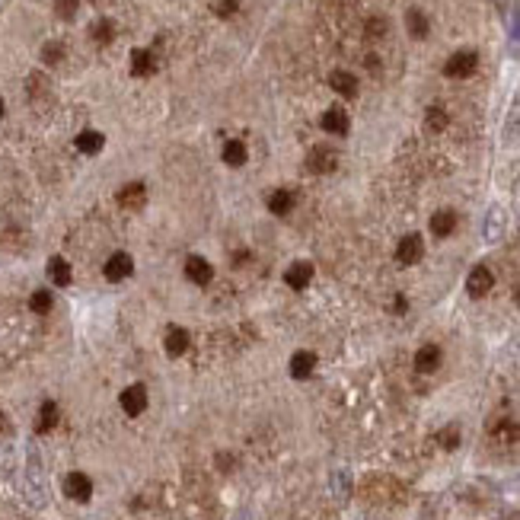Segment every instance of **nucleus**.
Returning a JSON list of instances; mask_svg holds the SVG:
<instances>
[{
  "mask_svg": "<svg viewBox=\"0 0 520 520\" xmlns=\"http://www.w3.org/2000/svg\"><path fill=\"white\" fill-rule=\"evenodd\" d=\"M0 118H4V99H0Z\"/></svg>",
  "mask_w": 520,
  "mask_h": 520,
  "instance_id": "37",
  "label": "nucleus"
},
{
  "mask_svg": "<svg viewBox=\"0 0 520 520\" xmlns=\"http://www.w3.org/2000/svg\"><path fill=\"white\" fill-rule=\"evenodd\" d=\"M186 278L188 281H195V284H211V278H214L211 262L201 259V256H188L186 259Z\"/></svg>",
  "mask_w": 520,
  "mask_h": 520,
  "instance_id": "10",
  "label": "nucleus"
},
{
  "mask_svg": "<svg viewBox=\"0 0 520 520\" xmlns=\"http://www.w3.org/2000/svg\"><path fill=\"white\" fill-rule=\"evenodd\" d=\"M504 227H507V214L504 208L492 205L485 214V224H482V237H485V243H498L501 237H504Z\"/></svg>",
  "mask_w": 520,
  "mask_h": 520,
  "instance_id": "3",
  "label": "nucleus"
},
{
  "mask_svg": "<svg viewBox=\"0 0 520 520\" xmlns=\"http://www.w3.org/2000/svg\"><path fill=\"white\" fill-rule=\"evenodd\" d=\"M517 307H520V288H517Z\"/></svg>",
  "mask_w": 520,
  "mask_h": 520,
  "instance_id": "38",
  "label": "nucleus"
},
{
  "mask_svg": "<svg viewBox=\"0 0 520 520\" xmlns=\"http://www.w3.org/2000/svg\"><path fill=\"white\" fill-rule=\"evenodd\" d=\"M310 278H313V265L310 262H294L288 271H284V281H288V288H294V290L307 288Z\"/></svg>",
  "mask_w": 520,
  "mask_h": 520,
  "instance_id": "15",
  "label": "nucleus"
},
{
  "mask_svg": "<svg viewBox=\"0 0 520 520\" xmlns=\"http://www.w3.org/2000/svg\"><path fill=\"white\" fill-rule=\"evenodd\" d=\"M166 354L169 358H179V354H186L188 351V345H192V335H188V329H182V326H173L166 332Z\"/></svg>",
  "mask_w": 520,
  "mask_h": 520,
  "instance_id": "12",
  "label": "nucleus"
},
{
  "mask_svg": "<svg viewBox=\"0 0 520 520\" xmlns=\"http://www.w3.org/2000/svg\"><path fill=\"white\" fill-rule=\"evenodd\" d=\"M475 67H479V55L475 52H456L447 58V64H443V74L453 80H463L469 77V74H475Z\"/></svg>",
  "mask_w": 520,
  "mask_h": 520,
  "instance_id": "1",
  "label": "nucleus"
},
{
  "mask_svg": "<svg viewBox=\"0 0 520 520\" xmlns=\"http://www.w3.org/2000/svg\"><path fill=\"white\" fill-rule=\"evenodd\" d=\"M437 367H441V348H437V345L418 348V354H415V371H418V373H434Z\"/></svg>",
  "mask_w": 520,
  "mask_h": 520,
  "instance_id": "14",
  "label": "nucleus"
},
{
  "mask_svg": "<svg viewBox=\"0 0 520 520\" xmlns=\"http://www.w3.org/2000/svg\"><path fill=\"white\" fill-rule=\"evenodd\" d=\"M437 441H441V443H443V447H447V450L460 447V428H456V424H450V428H443V431H441V437H437Z\"/></svg>",
  "mask_w": 520,
  "mask_h": 520,
  "instance_id": "34",
  "label": "nucleus"
},
{
  "mask_svg": "<svg viewBox=\"0 0 520 520\" xmlns=\"http://www.w3.org/2000/svg\"><path fill=\"white\" fill-rule=\"evenodd\" d=\"M504 141H520V99L514 103L511 115H507V125H504Z\"/></svg>",
  "mask_w": 520,
  "mask_h": 520,
  "instance_id": "27",
  "label": "nucleus"
},
{
  "mask_svg": "<svg viewBox=\"0 0 520 520\" xmlns=\"http://www.w3.org/2000/svg\"><path fill=\"white\" fill-rule=\"evenodd\" d=\"M118 402H122V409H125V415H141L144 409H147V390H144L141 383H135V386H128V390L122 392V399H118Z\"/></svg>",
  "mask_w": 520,
  "mask_h": 520,
  "instance_id": "6",
  "label": "nucleus"
},
{
  "mask_svg": "<svg viewBox=\"0 0 520 520\" xmlns=\"http://www.w3.org/2000/svg\"><path fill=\"white\" fill-rule=\"evenodd\" d=\"M339 166V154H335L329 144H316L307 154V169L310 173H332Z\"/></svg>",
  "mask_w": 520,
  "mask_h": 520,
  "instance_id": "2",
  "label": "nucleus"
},
{
  "mask_svg": "<svg viewBox=\"0 0 520 520\" xmlns=\"http://www.w3.org/2000/svg\"><path fill=\"white\" fill-rule=\"evenodd\" d=\"M313 371H316V354L313 351H297L294 358H290V377L307 380Z\"/></svg>",
  "mask_w": 520,
  "mask_h": 520,
  "instance_id": "17",
  "label": "nucleus"
},
{
  "mask_svg": "<svg viewBox=\"0 0 520 520\" xmlns=\"http://www.w3.org/2000/svg\"><path fill=\"white\" fill-rule=\"evenodd\" d=\"M511 39L520 45V10H514V23H511Z\"/></svg>",
  "mask_w": 520,
  "mask_h": 520,
  "instance_id": "35",
  "label": "nucleus"
},
{
  "mask_svg": "<svg viewBox=\"0 0 520 520\" xmlns=\"http://www.w3.org/2000/svg\"><path fill=\"white\" fill-rule=\"evenodd\" d=\"M90 35H93V42H99V45H109V42L115 39V23H112V20H96L90 26Z\"/></svg>",
  "mask_w": 520,
  "mask_h": 520,
  "instance_id": "25",
  "label": "nucleus"
},
{
  "mask_svg": "<svg viewBox=\"0 0 520 520\" xmlns=\"http://www.w3.org/2000/svg\"><path fill=\"white\" fill-rule=\"evenodd\" d=\"M55 424H58V405L48 399V402H42V409H39V422H35V428H39V434H45V431H52Z\"/></svg>",
  "mask_w": 520,
  "mask_h": 520,
  "instance_id": "24",
  "label": "nucleus"
},
{
  "mask_svg": "<svg viewBox=\"0 0 520 520\" xmlns=\"http://www.w3.org/2000/svg\"><path fill=\"white\" fill-rule=\"evenodd\" d=\"M453 230H456V214L453 211H437L434 217H431V233H434V237H450Z\"/></svg>",
  "mask_w": 520,
  "mask_h": 520,
  "instance_id": "21",
  "label": "nucleus"
},
{
  "mask_svg": "<svg viewBox=\"0 0 520 520\" xmlns=\"http://www.w3.org/2000/svg\"><path fill=\"white\" fill-rule=\"evenodd\" d=\"M106 144V137L99 135V131H80L77 135V150L80 154H99Z\"/></svg>",
  "mask_w": 520,
  "mask_h": 520,
  "instance_id": "23",
  "label": "nucleus"
},
{
  "mask_svg": "<svg viewBox=\"0 0 520 520\" xmlns=\"http://www.w3.org/2000/svg\"><path fill=\"white\" fill-rule=\"evenodd\" d=\"M405 29H409L412 39H424V35H428V29H431V23H428V16H424L422 10L412 7L409 13H405Z\"/></svg>",
  "mask_w": 520,
  "mask_h": 520,
  "instance_id": "19",
  "label": "nucleus"
},
{
  "mask_svg": "<svg viewBox=\"0 0 520 520\" xmlns=\"http://www.w3.org/2000/svg\"><path fill=\"white\" fill-rule=\"evenodd\" d=\"M237 520H249V514H237Z\"/></svg>",
  "mask_w": 520,
  "mask_h": 520,
  "instance_id": "36",
  "label": "nucleus"
},
{
  "mask_svg": "<svg viewBox=\"0 0 520 520\" xmlns=\"http://www.w3.org/2000/svg\"><path fill=\"white\" fill-rule=\"evenodd\" d=\"M294 192H288V188H275V192L269 195V211L278 214V217H284V214H290V208H294Z\"/></svg>",
  "mask_w": 520,
  "mask_h": 520,
  "instance_id": "18",
  "label": "nucleus"
},
{
  "mask_svg": "<svg viewBox=\"0 0 520 520\" xmlns=\"http://www.w3.org/2000/svg\"><path fill=\"white\" fill-rule=\"evenodd\" d=\"M332 494L339 501H345L351 494V475L348 473H332Z\"/></svg>",
  "mask_w": 520,
  "mask_h": 520,
  "instance_id": "28",
  "label": "nucleus"
},
{
  "mask_svg": "<svg viewBox=\"0 0 520 520\" xmlns=\"http://www.w3.org/2000/svg\"><path fill=\"white\" fill-rule=\"evenodd\" d=\"M211 10L220 16V20H230V16L239 10V0H214Z\"/></svg>",
  "mask_w": 520,
  "mask_h": 520,
  "instance_id": "30",
  "label": "nucleus"
},
{
  "mask_svg": "<svg viewBox=\"0 0 520 520\" xmlns=\"http://www.w3.org/2000/svg\"><path fill=\"white\" fill-rule=\"evenodd\" d=\"M246 157H249V154H246L243 141H227L224 144V163H227V166H233V169L246 166Z\"/></svg>",
  "mask_w": 520,
  "mask_h": 520,
  "instance_id": "22",
  "label": "nucleus"
},
{
  "mask_svg": "<svg viewBox=\"0 0 520 520\" xmlns=\"http://www.w3.org/2000/svg\"><path fill=\"white\" fill-rule=\"evenodd\" d=\"M154 71H157L154 55H150L147 48H135V52H131V74H135V77H150Z\"/></svg>",
  "mask_w": 520,
  "mask_h": 520,
  "instance_id": "16",
  "label": "nucleus"
},
{
  "mask_svg": "<svg viewBox=\"0 0 520 520\" xmlns=\"http://www.w3.org/2000/svg\"><path fill=\"white\" fill-rule=\"evenodd\" d=\"M386 29H390V23L383 16H373V20H367V39H383Z\"/></svg>",
  "mask_w": 520,
  "mask_h": 520,
  "instance_id": "33",
  "label": "nucleus"
},
{
  "mask_svg": "<svg viewBox=\"0 0 520 520\" xmlns=\"http://www.w3.org/2000/svg\"><path fill=\"white\" fill-rule=\"evenodd\" d=\"M329 86H332L339 96H345V99L358 96V77L348 74V71H332V74H329Z\"/></svg>",
  "mask_w": 520,
  "mask_h": 520,
  "instance_id": "13",
  "label": "nucleus"
},
{
  "mask_svg": "<svg viewBox=\"0 0 520 520\" xmlns=\"http://www.w3.org/2000/svg\"><path fill=\"white\" fill-rule=\"evenodd\" d=\"M48 278H52L58 288H67V284H71V265L61 256H52L48 259Z\"/></svg>",
  "mask_w": 520,
  "mask_h": 520,
  "instance_id": "20",
  "label": "nucleus"
},
{
  "mask_svg": "<svg viewBox=\"0 0 520 520\" xmlns=\"http://www.w3.org/2000/svg\"><path fill=\"white\" fill-rule=\"evenodd\" d=\"M64 58V45H61V42H48L45 48H42V61H45V64H58V61Z\"/></svg>",
  "mask_w": 520,
  "mask_h": 520,
  "instance_id": "29",
  "label": "nucleus"
},
{
  "mask_svg": "<svg viewBox=\"0 0 520 520\" xmlns=\"http://www.w3.org/2000/svg\"><path fill=\"white\" fill-rule=\"evenodd\" d=\"M0 428H4V415H0Z\"/></svg>",
  "mask_w": 520,
  "mask_h": 520,
  "instance_id": "39",
  "label": "nucleus"
},
{
  "mask_svg": "<svg viewBox=\"0 0 520 520\" xmlns=\"http://www.w3.org/2000/svg\"><path fill=\"white\" fill-rule=\"evenodd\" d=\"M144 201H147L144 182H128V186L118 192V205H122L125 211H137V208H144Z\"/></svg>",
  "mask_w": 520,
  "mask_h": 520,
  "instance_id": "9",
  "label": "nucleus"
},
{
  "mask_svg": "<svg viewBox=\"0 0 520 520\" xmlns=\"http://www.w3.org/2000/svg\"><path fill=\"white\" fill-rule=\"evenodd\" d=\"M29 307H33V313H48V310H52V294H48V290H35Z\"/></svg>",
  "mask_w": 520,
  "mask_h": 520,
  "instance_id": "31",
  "label": "nucleus"
},
{
  "mask_svg": "<svg viewBox=\"0 0 520 520\" xmlns=\"http://www.w3.org/2000/svg\"><path fill=\"white\" fill-rule=\"evenodd\" d=\"M131 271H135V262H131L128 252H112L109 262H106V278L109 281H125Z\"/></svg>",
  "mask_w": 520,
  "mask_h": 520,
  "instance_id": "8",
  "label": "nucleus"
},
{
  "mask_svg": "<svg viewBox=\"0 0 520 520\" xmlns=\"http://www.w3.org/2000/svg\"><path fill=\"white\" fill-rule=\"evenodd\" d=\"M322 131H329V135H348V128H351V122H348V112L345 109H326L320 118Z\"/></svg>",
  "mask_w": 520,
  "mask_h": 520,
  "instance_id": "11",
  "label": "nucleus"
},
{
  "mask_svg": "<svg viewBox=\"0 0 520 520\" xmlns=\"http://www.w3.org/2000/svg\"><path fill=\"white\" fill-rule=\"evenodd\" d=\"M64 494L67 498H74V501H90V494H93V482H90V475H84V473H71L64 479Z\"/></svg>",
  "mask_w": 520,
  "mask_h": 520,
  "instance_id": "7",
  "label": "nucleus"
},
{
  "mask_svg": "<svg viewBox=\"0 0 520 520\" xmlns=\"http://www.w3.org/2000/svg\"><path fill=\"white\" fill-rule=\"evenodd\" d=\"M492 284H494V275L485 269V265H475V269L469 271V278H466L469 297H485L488 290H492Z\"/></svg>",
  "mask_w": 520,
  "mask_h": 520,
  "instance_id": "5",
  "label": "nucleus"
},
{
  "mask_svg": "<svg viewBox=\"0 0 520 520\" xmlns=\"http://www.w3.org/2000/svg\"><path fill=\"white\" fill-rule=\"evenodd\" d=\"M422 256H424V243H422V237H418V233H409V237L399 239L396 259H399L402 265H415Z\"/></svg>",
  "mask_w": 520,
  "mask_h": 520,
  "instance_id": "4",
  "label": "nucleus"
},
{
  "mask_svg": "<svg viewBox=\"0 0 520 520\" xmlns=\"http://www.w3.org/2000/svg\"><path fill=\"white\" fill-rule=\"evenodd\" d=\"M424 125H428L431 131H443L450 125V115L441 109V106H431V109L424 112Z\"/></svg>",
  "mask_w": 520,
  "mask_h": 520,
  "instance_id": "26",
  "label": "nucleus"
},
{
  "mask_svg": "<svg viewBox=\"0 0 520 520\" xmlns=\"http://www.w3.org/2000/svg\"><path fill=\"white\" fill-rule=\"evenodd\" d=\"M77 7H80V0H55V13H58L61 20H74Z\"/></svg>",
  "mask_w": 520,
  "mask_h": 520,
  "instance_id": "32",
  "label": "nucleus"
}]
</instances>
